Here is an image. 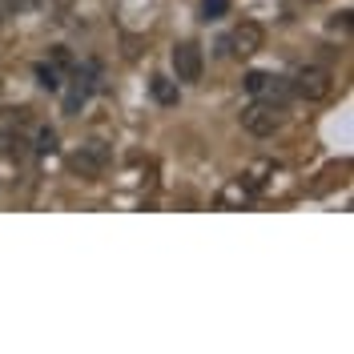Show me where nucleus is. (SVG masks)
Masks as SVG:
<instances>
[{
    "mask_svg": "<svg viewBox=\"0 0 354 354\" xmlns=\"http://www.w3.org/2000/svg\"><path fill=\"white\" fill-rule=\"evenodd\" d=\"M93 97V77L88 73H77L73 77V85H68V93H65V117H77V113L85 109V101Z\"/></svg>",
    "mask_w": 354,
    "mask_h": 354,
    "instance_id": "6",
    "label": "nucleus"
},
{
    "mask_svg": "<svg viewBox=\"0 0 354 354\" xmlns=\"http://www.w3.org/2000/svg\"><path fill=\"white\" fill-rule=\"evenodd\" d=\"M109 161H113V149L105 145V141H85V145L73 153V161H68V165H73L81 177H97L105 165H109Z\"/></svg>",
    "mask_w": 354,
    "mask_h": 354,
    "instance_id": "4",
    "label": "nucleus"
},
{
    "mask_svg": "<svg viewBox=\"0 0 354 354\" xmlns=\"http://www.w3.org/2000/svg\"><path fill=\"white\" fill-rule=\"evenodd\" d=\"M37 4H41V0H4V8H8V12H32Z\"/></svg>",
    "mask_w": 354,
    "mask_h": 354,
    "instance_id": "16",
    "label": "nucleus"
},
{
    "mask_svg": "<svg viewBox=\"0 0 354 354\" xmlns=\"http://www.w3.org/2000/svg\"><path fill=\"white\" fill-rule=\"evenodd\" d=\"M37 149H41V153H53V149H57V133L41 129V133H37Z\"/></svg>",
    "mask_w": 354,
    "mask_h": 354,
    "instance_id": "14",
    "label": "nucleus"
},
{
    "mask_svg": "<svg viewBox=\"0 0 354 354\" xmlns=\"http://www.w3.org/2000/svg\"><path fill=\"white\" fill-rule=\"evenodd\" d=\"M149 93H153L157 105H165V109H174L177 101H181V88H177V81H169V77H153V81H149Z\"/></svg>",
    "mask_w": 354,
    "mask_h": 354,
    "instance_id": "8",
    "label": "nucleus"
},
{
    "mask_svg": "<svg viewBox=\"0 0 354 354\" xmlns=\"http://www.w3.org/2000/svg\"><path fill=\"white\" fill-rule=\"evenodd\" d=\"M230 12V0H201V17L205 21H221Z\"/></svg>",
    "mask_w": 354,
    "mask_h": 354,
    "instance_id": "12",
    "label": "nucleus"
},
{
    "mask_svg": "<svg viewBox=\"0 0 354 354\" xmlns=\"http://www.w3.org/2000/svg\"><path fill=\"white\" fill-rule=\"evenodd\" d=\"M53 65H57V68H73V53L57 44V48H53Z\"/></svg>",
    "mask_w": 354,
    "mask_h": 354,
    "instance_id": "15",
    "label": "nucleus"
},
{
    "mask_svg": "<svg viewBox=\"0 0 354 354\" xmlns=\"http://www.w3.org/2000/svg\"><path fill=\"white\" fill-rule=\"evenodd\" d=\"M221 205H245V201H250V189H245L242 181H230V185H225V189H221Z\"/></svg>",
    "mask_w": 354,
    "mask_h": 354,
    "instance_id": "10",
    "label": "nucleus"
},
{
    "mask_svg": "<svg viewBox=\"0 0 354 354\" xmlns=\"http://www.w3.org/2000/svg\"><path fill=\"white\" fill-rule=\"evenodd\" d=\"M174 73L181 85H198L201 73H205V57H201V48L194 41H181L174 48Z\"/></svg>",
    "mask_w": 354,
    "mask_h": 354,
    "instance_id": "3",
    "label": "nucleus"
},
{
    "mask_svg": "<svg viewBox=\"0 0 354 354\" xmlns=\"http://www.w3.org/2000/svg\"><path fill=\"white\" fill-rule=\"evenodd\" d=\"M266 44V28L258 21H242L234 28V37H230V53H238V57H254L258 48Z\"/></svg>",
    "mask_w": 354,
    "mask_h": 354,
    "instance_id": "5",
    "label": "nucleus"
},
{
    "mask_svg": "<svg viewBox=\"0 0 354 354\" xmlns=\"http://www.w3.org/2000/svg\"><path fill=\"white\" fill-rule=\"evenodd\" d=\"M274 169H278V165H274L270 157H258V161H250V169H245V174L238 177V181H242L250 194H258V189H266V181L274 177Z\"/></svg>",
    "mask_w": 354,
    "mask_h": 354,
    "instance_id": "7",
    "label": "nucleus"
},
{
    "mask_svg": "<svg viewBox=\"0 0 354 354\" xmlns=\"http://www.w3.org/2000/svg\"><path fill=\"white\" fill-rule=\"evenodd\" d=\"M282 121H286V109L270 105V101H254L242 109V129L250 137H270L274 129H282Z\"/></svg>",
    "mask_w": 354,
    "mask_h": 354,
    "instance_id": "1",
    "label": "nucleus"
},
{
    "mask_svg": "<svg viewBox=\"0 0 354 354\" xmlns=\"http://www.w3.org/2000/svg\"><path fill=\"white\" fill-rule=\"evenodd\" d=\"M294 93L302 101H330L334 97V73L322 65H306L298 77H294Z\"/></svg>",
    "mask_w": 354,
    "mask_h": 354,
    "instance_id": "2",
    "label": "nucleus"
},
{
    "mask_svg": "<svg viewBox=\"0 0 354 354\" xmlns=\"http://www.w3.org/2000/svg\"><path fill=\"white\" fill-rule=\"evenodd\" d=\"M37 81H41V88L57 93V88H61V68L57 65H37Z\"/></svg>",
    "mask_w": 354,
    "mask_h": 354,
    "instance_id": "11",
    "label": "nucleus"
},
{
    "mask_svg": "<svg viewBox=\"0 0 354 354\" xmlns=\"http://www.w3.org/2000/svg\"><path fill=\"white\" fill-rule=\"evenodd\" d=\"M266 77H270V73H245V93H250V97H262V85H266Z\"/></svg>",
    "mask_w": 354,
    "mask_h": 354,
    "instance_id": "13",
    "label": "nucleus"
},
{
    "mask_svg": "<svg viewBox=\"0 0 354 354\" xmlns=\"http://www.w3.org/2000/svg\"><path fill=\"white\" fill-rule=\"evenodd\" d=\"M262 97L270 101V105H282V109H286V101L294 97V85H290V81H282V77H266Z\"/></svg>",
    "mask_w": 354,
    "mask_h": 354,
    "instance_id": "9",
    "label": "nucleus"
}]
</instances>
